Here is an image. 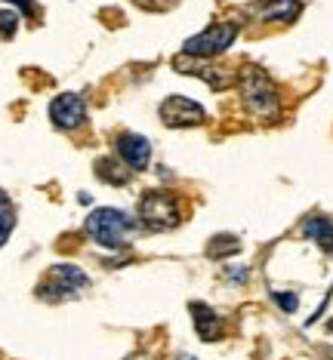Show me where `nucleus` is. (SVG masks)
<instances>
[{
	"label": "nucleus",
	"mask_w": 333,
	"mask_h": 360,
	"mask_svg": "<svg viewBox=\"0 0 333 360\" xmlns=\"http://www.w3.org/2000/svg\"><path fill=\"white\" fill-rule=\"evenodd\" d=\"M182 219L180 203H176L173 194L167 191H149L142 194L139 200V222L149 228V231H167V228H176Z\"/></svg>",
	"instance_id": "7ed1b4c3"
},
{
	"label": "nucleus",
	"mask_w": 333,
	"mask_h": 360,
	"mask_svg": "<svg viewBox=\"0 0 333 360\" xmlns=\"http://www.w3.org/2000/svg\"><path fill=\"white\" fill-rule=\"evenodd\" d=\"M87 234L93 237L99 247L105 250H118L127 247L130 234H133V219L127 216L124 210L115 207H99L87 216Z\"/></svg>",
	"instance_id": "f257e3e1"
},
{
	"label": "nucleus",
	"mask_w": 333,
	"mask_h": 360,
	"mask_svg": "<svg viewBox=\"0 0 333 360\" xmlns=\"http://www.w3.org/2000/svg\"><path fill=\"white\" fill-rule=\"evenodd\" d=\"M118 154L130 169H145L151 163V142L145 136L127 133V136L118 139Z\"/></svg>",
	"instance_id": "1a4fd4ad"
},
{
	"label": "nucleus",
	"mask_w": 333,
	"mask_h": 360,
	"mask_svg": "<svg viewBox=\"0 0 333 360\" xmlns=\"http://www.w3.org/2000/svg\"><path fill=\"white\" fill-rule=\"evenodd\" d=\"M275 302H278L284 311H296V305H299V299L294 292H275Z\"/></svg>",
	"instance_id": "f3484780"
},
{
	"label": "nucleus",
	"mask_w": 333,
	"mask_h": 360,
	"mask_svg": "<svg viewBox=\"0 0 333 360\" xmlns=\"http://www.w3.org/2000/svg\"><path fill=\"white\" fill-rule=\"evenodd\" d=\"M10 4L22 6V13H25V15H34V10H37V6H34V0H10Z\"/></svg>",
	"instance_id": "a211bd4d"
},
{
	"label": "nucleus",
	"mask_w": 333,
	"mask_h": 360,
	"mask_svg": "<svg viewBox=\"0 0 333 360\" xmlns=\"http://www.w3.org/2000/svg\"><path fill=\"white\" fill-rule=\"evenodd\" d=\"M241 80V99L247 105L253 114L259 117H272V114H278V89H275V80L265 75L263 68H256V65H247V68L238 75Z\"/></svg>",
	"instance_id": "f03ea898"
},
{
	"label": "nucleus",
	"mask_w": 333,
	"mask_h": 360,
	"mask_svg": "<svg viewBox=\"0 0 333 360\" xmlns=\"http://www.w3.org/2000/svg\"><path fill=\"white\" fill-rule=\"evenodd\" d=\"M330 330H333V321H330Z\"/></svg>",
	"instance_id": "6ab92c4d"
},
{
	"label": "nucleus",
	"mask_w": 333,
	"mask_h": 360,
	"mask_svg": "<svg viewBox=\"0 0 333 360\" xmlns=\"http://www.w3.org/2000/svg\"><path fill=\"white\" fill-rule=\"evenodd\" d=\"M96 176H99L102 182H108V185H127L130 176H133V169H130L127 163H118V160L102 158L99 163H96Z\"/></svg>",
	"instance_id": "ddd939ff"
},
{
	"label": "nucleus",
	"mask_w": 333,
	"mask_h": 360,
	"mask_svg": "<svg viewBox=\"0 0 333 360\" xmlns=\"http://www.w3.org/2000/svg\"><path fill=\"white\" fill-rule=\"evenodd\" d=\"M234 252H241V240L232 234H216L213 240L207 243V256L210 259H229Z\"/></svg>",
	"instance_id": "4468645a"
},
{
	"label": "nucleus",
	"mask_w": 333,
	"mask_h": 360,
	"mask_svg": "<svg viewBox=\"0 0 333 360\" xmlns=\"http://www.w3.org/2000/svg\"><path fill=\"white\" fill-rule=\"evenodd\" d=\"M191 321H194V330L204 342H216L222 335V321L216 317V311H210L204 302H191Z\"/></svg>",
	"instance_id": "9d476101"
},
{
	"label": "nucleus",
	"mask_w": 333,
	"mask_h": 360,
	"mask_svg": "<svg viewBox=\"0 0 333 360\" xmlns=\"http://www.w3.org/2000/svg\"><path fill=\"white\" fill-rule=\"evenodd\" d=\"M234 37H238V25H234V22H216V25H210L207 31L185 40L182 56H191V59H213V56L229 50L234 44Z\"/></svg>",
	"instance_id": "20e7f679"
},
{
	"label": "nucleus",
	"mask_w": 333,
	"mask_h": 360,
	"mask_svg": "<svg viewBox=\"0 0 333 360\" xmlns=\"http://www.w3.org/2000/svg\"><path fill=\"white\" fill-rule=\"evenodd\" d=\"M303 234L308 237V240L318 243V247H321L324 252H327V256H333V222H330V219H324V216H312V219H306Z\"/></svg>",
	"instance_id": "f8f14e48"
},
{
	"label": "nucleus",
	"mask_w": 333,
	"mask_h": 360,
	"mask_svg": "<svg viewBox=\"0 0 333 360\" xmlns=\"http://www.w3.org/2000/svg\"><path fill=\"white\" fill-rule=\"evenodd\" d=\"M161 120H164V127L189 129V127H201V124H204L207 111L201 108L198 102L185 99V96H170V99L161 102Z\"/></svg>",
	"instance_id": "423d86ee"
},
{
	"label": "nucleus",
	"mask_w": 333,
	"mask_h": 360,
	"mask_svg": "<svg viewBox=\"0 0 333 360\" xmlns=\"http://www.w3.org/2000/svg\"><path fill=\"white\" fill-rule=\"evenodd\" d=\"M15 28H19V15L13 10H0V37L10 40L15 34Z\"/></svg>",
	"instance_id": "dca6fc26"
},
{
	"label": "nucleus",
	"mask_w": 333,
	"mask_h": 360,
	"mask_svg": "<svg viewBox=\"0 0 333 360\" xmlns=\"http://www.w3.org/2000/svg\"><path fill=\"white\" fill-rule=\"evenodd\" d=\"M256 13L263 22H294L303 13V4L299 0H265L263 6H256Z\"/></svg>",
	"instance_id": "9b49d317"
},
{
	"label": "nucleus",
	"mask_w": 333,
	"mask_h": 360,
	"mask_svg": "<svg viewBox=\"0 0 333 360\" xmlns=\"http://www.w3.org/2000/svg\"><path fill=\"white\" fill-rule=\"evenodd\" d=\"M87 283H90V277L80 271L77 265H65V262H62V265H53L50 271H46L44 283H40V296L65 299V296H75V292H80Z\"/></svg>",
	"instance_id": "39448f33"
},
{
	"label": "nucleus",
	"mask_w": 333,
	"mask_h": 360,
	"mask_svg": "<svg viewBox=\"0 0 333 360\" xmlns=\"http://www.w3.org/2000/svg\"><path fill=\"white\" fill-rule=\"evenodd\" d=\"M173 68L182 71V75L201 77L204 84H210L213 89H229L234 84V75H232V71H225V65H210V62H201V59H191L189 62V56H176Z\"/></svg>",
	"instance_id": "0eeeda50"
},
{
	"label": "nucleus",
	"mask_w": 333,
	"mask_h": 360,
	"mask_svg": "<svg viewBox=\"0 0 333 360\" xmlns=\"http://www.w3.org/2000/svg\"><path fill=\"white\" fill-rule=\"evenodd\" d=\"M15 228V210H13V200L6 198V191H0V247L6 243V237L13 234Z\"/></svg>",
	"instance_id": "2eb2a0df"
},
{
	"label": "nucleus",
	"mask_w": 333,
	"mask_h": 360,
	"mask_svg": "<svg viewBox=\"0 0 333 360\" xmlns=\"http://www.w3.org/2000/svg\"><path fill=\"white\" fill-rule=\"evenodd\" d=\"M50 120L59 129H77L87 120V105L77 93H62L50 102Z\"/></svg>",
	"instance_id": "6e6552de"
}]
</instances>
